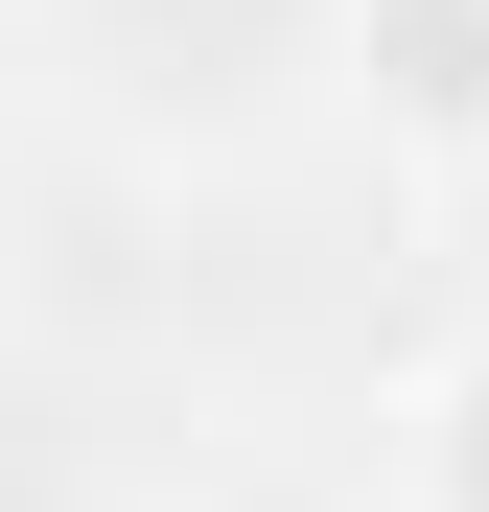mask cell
<instances>
[{
	"label": "cell",
	"mask_w": 489,
	"mask_h": 512,
	"mask_svg": "<svg viewBox=\"0 0 489 512\" xmlns=\"http://www.w3.org/2000/svg\"><path fill=\"white\" fill-rule=\"evenodd\" d=\"M396 512H489V326L396 373Z\"/></svg>",
	"instance_id": "obj_2"
},
{
	"label": "cell",
	"mask_w": 489,
	"mask_h": 512,
	"mask_svg": "<svg viewBox=\"0 0 489 512\" xmlns=\"http://www.w3.org/2000/svg\"><path fill=\"white\" fill-rule=\"evenodd\" d=\"M326 94H350L373 163L489 187V0H326Z\"/></svg>",
	"instance_id": "obj_1"
}]
</instances>
